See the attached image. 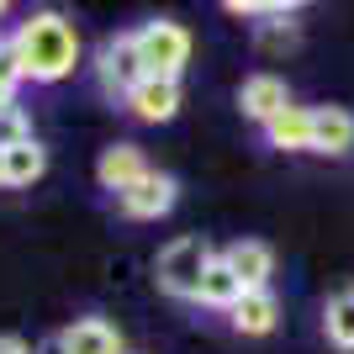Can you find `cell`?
Masks as SVG:
<instances>
[{
  "label": "cell",
  "mask_w": 354,
  "mask_h": 354,
  "mask_svg": "<svg viewBox=\"0 0 354 354\" xmlns=\"http://www.w3.org/2000/svg\"><path fill=\"white\" fill-rule=\"evenodd\" d=\"M11 48H16V64H21V74L32 85H59L64 74H74V64H80V32L59 11L27 16L11 32Z\"/></svg>",
  "instance_id": "obj_1"
},
{
  "label": "cell",
  "mask_w": 354,
  "mask_h": 354,
  "mask_svg": "<svg viewBox=\"0 0 354 354\" xmlns=\"http://www.w3.org/2000/svg\"><path fill=\"white\" fill-rule=\"evenodd\" d=\"M217 254L207 249V238H175L169 249H159V265H153V281L164 296H180V301H196L201 291V275L212 270Z\"/></svg>",
  "instance_id": "obj_2"
},
{
  "label": "cell",
  "mask_w": 354,
  "mask_h": 354,
  "mask_svg": "<svg viewBox=\"0 0 354 354\" xmlns=\"http://www.w3.org/2000/svg\"><path fill=\"white\" fill-rule=\"evenodd\" d=\"M138 59L153 80H180V69L191 64V32L180 21H143L138 27Z\"/></svg>",
  "instance_id": "obj_3"
},
{
  "label": "cell",
  "mask_w": 354,
  "mask_h": 354,
  "mask_svg": "<svg viewBox=\"0 0 354 354\" xmlns=\"http://www.w3.org/2000/svg\"><path fill=\"white\" fill-rule=\"evenodd\" d=\"M95 74H101V85L111 90V95L127 101V95L148 80L143 59H138V32H117V37H106L101 53H95Z\"/></svg>",
  "instance_id": "obj_4"
},
{
  "label": "cell",
  "mask_w": 354,
  "mask_h": 354,
  "mask_svg": "<svg viewBox=\"0 0 354 354\" xmlns=\"http://www.w3.org/2000/svg\"><path fill=\"white\" fill-rule=\"evenodd\" d=\"M175 201H180V185L169 175H159V169H148L133 191L117 196V207L127 212V217H138V222H159L164 212H175Z\"/></svg>",
  "instance_id": "obj_5"
},
{
  "label": "cell",
  "mask_w": 354,
  "mask_h": 354,
  "mask_svg": "<svg viewBox=\"0 0 354 354\" xmlns=\"http://www.w3.org/2000/svg\"><path fill=\"white\" fill-rule=\"evenodd\" d=\"M238 106H243V117H249V122L270 127V122L291 106V90H286L281 74H249V80H243V90H238Z\"/></svg>",
  "instance_id": "obj_6"
},
{
  "label": "cell",
  "mask_w": 354,
  "mask_h": 354,
  "mask_svg": "<svg viewBox=\"0 0 354 354\" xmlns=\"http://www.w3.org/2000/svg\"><path fill=\"white\" fill-rule=\"evenodd\" d=\"M222 259H227V270L238 275L243 291H270V275H275V254H270V243H259V238H238V243L222 249Z\"/></svg>",
  "instance_id": "obj_7"
},
{
  "label": "cell",
  "mask_w": 354,
  "mask_h": 354,
  "mask_svg": "<svg viewBox=\"0 0 354 354\" xmlns=\"http://www.w3.org/2000/svg\"><path fill=\"white\" fill-rule=\"evenodd\" d=\"M227 323H233V333H243V339H265V333H275V323H281V301H275V291H243L238 307L227 312Z\"/></svg>",
  "instance_id": "obj_8"
},
{
  "label": "cell",
  "mask_w": 354,
  "mask_h": 354,
  "mask_svg": "<svg viewBox=\"0 0 354 354\" xmlns=\"http://www.w3.org/2000/svg\"><path fill=\"white\" fill-rule=\"evenodd\" d=\"M59 349L64 354H122V333L106 317H74L59 333Z\"/></svg>",
  "instance_id": "obj_9"
},
{
  "label": "cell",
  "mask_w": 354,
  "mask_h": 354,
  "mask_svg": "<svg viewBox=\"0 0 354 354\" xmlns=\"http://www.w3.org/2000/svg\"><path fill=\"white\" fill-rule=\"evenodd\" d=\"M127 111H133L138 122H175V111H180V80H153V74H148L143 85L127 95Z\"/></svg>",
  "instance_id": "obj_10"
},
{
  "label": "cell",
  "mask_w": 354,
  "mask_h": 354,
  "mask_svg": "<svg viewBox=\"0 0 354 354\" xmlns=\"http://www.w3.org/2000/svg\"><path fill=\"white\" fill-rule=\"evenodd\" d=\"M148 175V164H143V148H133V143H117V148H106L101 153V164H95V180H101L106 191H133L138 180Z\"/></svg>",
  "instance_id": "obj_11"
},
{
  "label": "cell",
  "mask_w": 354,
  "mask_h": 354,
  "mask_svg": "<svg viewBox=\"0 0 354 354\" xmlns=\"http://www.w3.org/2000/svg\"><path fill=\"white\" fill-rule=\"evenodd\" d=\"M354 148V117L344 106H317L312 111V148L307 153H349Z\"/></svg>",
  "instance_id": "obj_12"
},
{
  "label": "cell",
  "mask_w": 354,
  "mask_h": 354,
  "mask_svg": "<svg viewBox=\"0 0 354 354\" xmlns=\"http://www.w3.org/2000/svg\"><path fill=\"white\" fill-rule=\"evenodd\" d=\"M270 148H281V153H307L312 148V111L307 106H286L281 117L265 127Z\"/></svg>",
  "instance_id": "obj_13"
},
{
  "label": "cell",
  "mask_w": 354,
  "mask_h": 354,
  "mask_svg": "<svg viewBox=\"0 0 354 354\" xmlns=\"http://www.w3.org/2000/svg\"><path fill=\"white\" fill-rule=\"evenodd\" d=\"M6 159V185H32V180H43L48 175V148L37 143V138H27V143H16V148H6L0 153Z\"/></svg>",
  "instance_id": "obj_14"
},
{
  "label": "cell",
  "mask_w": 354,
  "mask_h": 354,
  "mask_svg": "<svg viewBox=\"0 0 354 354\" xmlns=\"http://www.w3.org/2000/svg\"><path fill=\"white\" fill-rule=\"evenodd\" d=\"M238 296H243V286H238V275L227 270V259H212V270L201 275V291H196V301L201 307H222V312H233L238 307Z\"/></svg>",
  "instance_id": "obj_15"
},
{
  "label": "cell",
  "mask_w": 354,
  "mask_h": 354,
  "mask_svg": "<svg viewBox=\"0 0 354 354\" xmlns=\"http://www.w3.org/2000/svg\"><path fill=\"white\" fill-rule=\"evenodd\" d=\"M323 333L333 349L354 354V291H339V296H328V307H323Z\"/></svg>",
  "instance_id": "obj_16"
},
{
  "label": "cell",
  "mask_w": 354,
  "mask_h": 354,
  "mask_svg": "<svg viewBox=\"0 0 354 354\" xmlns=\"http://www.w3.org/2000/svg\"><path fill=\"white\" fill-rule=\"evenodd\" d=\"M21 64H16V48L11 37H0V106H16V90H21Z\"/></svg>",
  "instance_id": "obj_17"
},
{
  "label": "cell",
  "mask_w": 354,
  "mask_h": 354,
  "mask_svg": "<svg viewBox=\"0 0 354 354\" xmlns=\"http://www.w3.org/2000/svg\"><path fill=\"white\" fill-rule=\"evenodd\" d=\"M27 138H32L27 111H21V106H0V153L16 148V143H27Z\"/></svg>",
  "instance_id": "obj_18"
},
{
  "label": "cell",
  "mask_w": 354,
  "mask_h": 354,
  "mask_svg": "<svg viewBox=\"0 0 354 354\" xmlns=\"http://www.w3.org/2000/svg\"><path fill=\"white\" fill-rule=\"evenodd\" d=\"M0 354H32L21 333H0Z\"/></svg>",
  "instance_id": "obj_19"
},
{
  "label": "cell",
  "mask_w": 354,
  "mask_h": 354,
  "mask_svg": "<svg viewBox=\"0 0 354 354\" xmlns=\"http://www.w3.org/2000/svg\"><path fill=\"white\" fill-rule=\"evenodd\" d=\"M43 354H64V349H59V339H53V344H48V349H43Z\"/></svg>",
  "instance_id": "obj_20"
},
{
  "label": "cell",
  "mask_w": 354,
  "mask_h": 354,
  "mask_svg": "<svg viewBox=\"0 0 354 354\" xmlns=\"http://www.w3.org/2000/svg\"><path fill=\"white\" fill-rule=\"evenodd\" d=\"M0 185H6V159H0Z\"/></svg>",
  "instance_id": "obj_21"
}]
</instances>
